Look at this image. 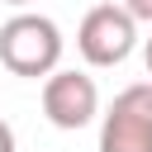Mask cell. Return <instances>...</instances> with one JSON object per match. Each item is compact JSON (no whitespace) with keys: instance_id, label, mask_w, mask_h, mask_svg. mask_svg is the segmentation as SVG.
<instances>
[{"instance_id":"cell-3","label":"cell","mask_w":152,"mask_h":152,"mask_svg":"<svg viewBox=\"0 0 152 152\" xmlns=\"http://www.w3.org/2000/svg\"><path fill=\"white\" fill-rule=\"evenodd\" d=\"M76 48L90 66H119L138 48V19L124 5H95L76 28Z\"/></svg>"},{"instance_id":"cell-2","label":"cell","mask_w":152,"mask_h":152,"mask_svg":"<svg viewBox=\"0 0 152 152\" xmlns=\"http://www.w3.org/2000/svg\"><path fill=\"white\" fill-rule=\"evenodd\" d=\"M100 152H152V81H133L100 114Z\"/></svg>"},{"instance_id":"cell-8","label":"cell","mask_w":152,"mask_h":152,"mask_svg":"<svg viewBox=\"0 0 152 152\" xmlns=\"http://www.w3.org/2000/svg\"><path fill=\"white\" fill-rule=\"evenodd\" d=\"M0 5H14V10H24V5H33V0H0Z\"/></svg>"},{"instance_id":"cell-1","label":"cell","mask_w":152,"mask_h":152,"mask_svg":"<svg viewBox=\"0 0 152 152\" xmlns=\"http://www.w3.org/2000/svg\"><path fill=\"white\" fill-rule=\"evenodd\" d=\"M0 66L28 81H48L52 71H62V28L48 14L19 10L0 24Z\"/></svg>"},{"instance_id":"cell-5","label":"cell","mask_w":152,"mask_h":152,"mask_svg":"<svg viewBox=\"0 0 152 152\" xmlns=\"http://www.w3.org/2000/svg\"><path fill=\"white\" fill-rule=\"evenodd\" d=\"M119 5H124L138 24H152V0H119Z\"/></svg>"},{"instance_id":"cell-6","label":"cell","mask_w":152,"mask_h":152,"mask_svg":"<svg viewBox=\"0 0 152 152\" xmlns=\"http://www.w3.org/2000/svg\"><path fill=\"white\" fill-rule=\"evenodd\" d=\"M0 152H14V128L0 119Z\"/></svg>"},{"instance_id":"cell-4","label":"cell","mask_w":152,"mask_h":152,"mask_svg":"<svg viewBox=\"0 0 152 152\" xmlns=\"http://www.w3.org/2000/svg\"><path fill=\"white\" fill-rule=\"evenodd\" d=\"M43 114H48L52 128H66V133L86 128L100 114V86H95V76H86L76 66L52 71L43 81Z\"/></svg>"},{"instance_id":"cell-7","label":"cell","mask_w":152,"mask_h":152,"mask_svg":"<svg viewBox=\"0 0 152 152\" xmlns=\"http://www.w3.org/2000/svg\"><path fill=\"white\" fill-rule=\"evenodd\" d=\"M142 66H147V81H152V38L142 43Z\"/></svg>"}]
</instances>
